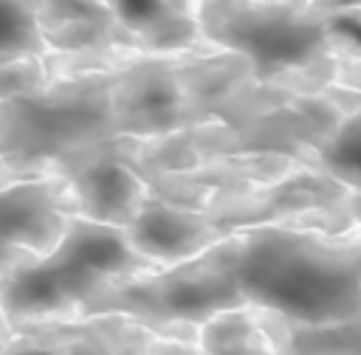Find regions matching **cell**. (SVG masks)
Returning <instances> with one entry per match:
<instances>
[{
  "label": "cell",
  "mask_w": 361,
  "mask_h": 355,
  "mask_svg": "<svg viewBox=\"0 0 361 355\" xmlns=\"http://www.w3.org/2000/svg\"><path fill=\"white\" fill-rule=\"evenodd\" d=\"M234 307L296 327L358 318L361 225L330 231L282 220L237 228L195 256L104 285L79 316L124 313L161 335L195 341L209 316Z\"/></svg>",
  "instance_id": "6da1fadb"
},
{
  "label": "cell",
  "mask_w": 361,
  "mask_h": 355,
  "mask_svg": "<svg viewBox=\"0 0 361 355\" xmlns=\"http://www.w3.org/2000/svg\"><path fill=\"white\" fill-rule=\"evenodd\" d=\"M203 39L251 65L257 82L288 93L350 85L333 0H197Z\"/></svg>",
  "instance_id": "7a4b0ae2"
},
{
  "label": "cell",
  "mask_w": 361,
  "mask_h": 355,
  "mask_svg": "<svg viewBox=\"0 0 361 355\" xmlns=\"http://www.w3.org/2000/svg\"><path fill=\"white\" fill-rule=\"evenodd\" d=\"M347 197V186L302 163L285 175L220 192L197 206H178L147 194L127 231L138 251L161 265H172L195 256L237 228L259 223L290 220L344 231L350 228L341 217V203Z\"/></svg>",
  "instance_id": "3957f363"
},
{
  "label": "cell",
  "mask_w": 361,
  "mask_h": 355,
  "mask_svg": "<svg viewBox=\"0 0 361 355\" xmlns=\"http://www.w3.org/2000/svg\"><path fill=\"white\" fill-rule=\"evenodd\" d=\"M155 268L127 228L76 214L48 254L0 273V310L11 330L76 318L104 285Z\"/></svg>",
  "instance_id": "277c9868"
},
{
  "label": "cell",
  "mask_w": 361,
  "mask_h": 355,
  "mask_svg": "<svg viewBox=\"0 0 361 355\" xmlns=\"http://www.w3.org/2000/svg\"><path fill=\"white\" fill-rule=\"evenodd\" d=\"M113 45L141 48L102 0H0V62Z\"/></svg>",
  "instance_id": "5b68a950"
},
{
  "label": "cell",
  "mask_w": 361,
  "mask_h": 355,
  "mask_svg": "<svg viewBox=\"0 0 361 355\" xmlns=\"http://www.w3.org/2000/svg\"><path fill=\"white\" fill-rule=\"evenodd\" d=\"M76 214V194L62 172L0 158V273L48 254Z\"/></svg>",
  "instance_id": "8992f818"
},
{
  "label": "cell",
  "mask_w": 361,
  "mask_h": 355,
  "mask_svg": "<svg viewBox=\"0 0 361 355\" xmlns=\"http://www.w3.org/2000/svg\"><path fill=\"white\" fill-rule=\"evenodd\" d=\"M158 335L133 316L93 313L20 327L0 355H144Z\"/></svg>",
  "instance_id": "52a82bcc"
},
{
  "label": "cell",
  "mask_w": 361,
  "mask_h": 355,
  "mask_svg": "<svg viewBox=\"0 0 361 355\" xmlns=\"http://www.w3.org/2000/svg\"><path fill=\"white\" fill-rule=\"evenodd\" d=\"M51 169L62 172L71 180L76 211L99 223L130 228L149 194L147 180L104 149L73 152L51 163Z\"/></svg>",
  "instance_id": "ba28073f"
},
{
  "label": "cell",
  "mask_w": 361,
  "mask_h": 355,
  "mask_svg": "<svg viewBox=\"0 0 361 355\" xmlns=\"http://www.w3.org/2000/svg\"><path fill=\"white\" fill-rule=\"evenodd\" d=\"M130 37L149 54L214 48L203 39L197 0H102Z\"/></svg>",
  "instance_id": "9c48e42d"
},
{
  "label": "cell",
  "mask_w": 361,
  "mask_h": 355,
  "mask_svg": "<svg viewBox=\"0 0 361 355\" xmlns=\"http://www.w3.org/2000/svg\"><path fill=\"white\" fill-rule=\"evenodd\" d=\"M296 161L338 180L350 194H361V93L350 90L347 107L336 127Z\"/></svg>",
  "instance_id": "30bf717a"
},
{
  "label": "cell",
  "mask_w": 361,
  "mask_h": 355,
  "mask_svg": "<svg viewBox=\"0 0 361 355\" xmlns=\"http://www.w3.org/2000/svg\"><path fill=\"white\" fill-rule=\"evenodd\" d=\"M200 355H279L259 310L234 307L209 316L195 335Z\"/></svg>",
  "instance_id": "8fae6325"
},
{
  "label": "cell",
  "mask_w": 361,
  "mask_h": 355,
  "mask_svg": "<svg viewBox=\"0 0 361 355\" xmlns=\"http://www.w3.org/2000/svg\"><path fill=\"white\" fill-rule=\"evenodd\" d=\"M279 355H361V316L336 327H296L262 313Z\"/></svg>",
  "instance_id": "7c38bea8"
},
{
  "label": "cell",
  "mask_w": 361,
  "mask_h": 355,
  "mask_svg": "<svg viewBox=\"0 0 361 355\" xmlns=\"http://www.w3.org/2000/svg\"><path fill=\"white\" fill-rule=\"evenodd\" d=\"M48 59H17V62H0V101L14 96H28L42 90L51 82Z\"/></svg>",
  "instance_id": "4fadbf2b"
},
{
  "label": "cell",
  "mask_w": 361,
  "mask_h": 355,
  "mask_svg": "<svg viewBox=\"0 0 361 355\" xmlns=\"http://www.w3.org/2000/svg\"><path fill=\"white\" fill-rule=\"evenodd\" d=\"M144 355H200L195 341H183V338H169V335H158L149 349Z\"/></svg>",
  "instance_id": "5bb4252c"
},
{
  "label": "cell",
  "mask_w": 361,
  "mask_h": 355,
  "mask_svg": "<svg viewBox=\"0 0 361 355\" xmlns=\"http://www.w3.org/2000/svg\"><path fill=\"white\" fill-rule=\"evenodd\" d=\"M341 217L344 223L353 228V225H361V194H350L344 203H341Z\"/></svg>",
  "instance_id": "9a60e30c"
}]
</instances>
